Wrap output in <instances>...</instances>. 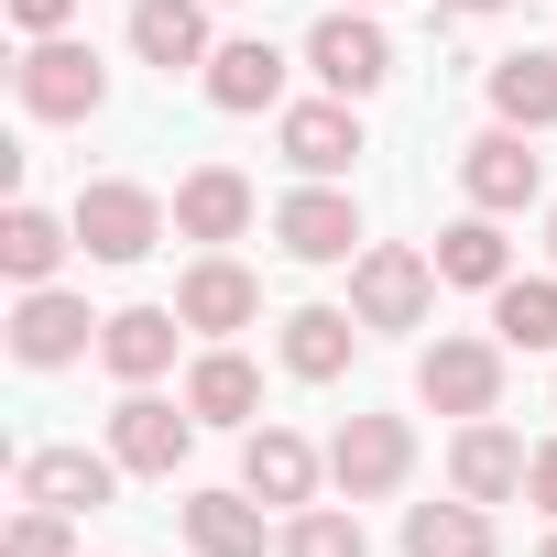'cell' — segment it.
Returning a JSON list of instances; mask_svg holds the SVG:
<instances>
[{
	"label": "cell",
	"instance_id": "6da1fadb",
	"mask_svg": "<svg viewBox=\"0 0 557 557\" xmlns=\"http://www.w3.org/2000/svg\"><path fill=\"white\" fill-rule=\"evenodd\" d=\"M437 307V251H405V240H372L350 262V318L361 329H426Z\"/></svg>",
	"mask_w": 557,
	"mask_h": 557
},
{
	"label": "cell",
	"instance_id": "7a4b0ae2",
	"mask_svg": "<svg viewBox=\"0 0 557 557\" xmlns=\"http://www.w3.org/2000/svg\"><path fill=\"white\" fill-rule=\"evenodd\" d=\"M12 88H23V110H34V121H99L110 66H99L88 45H66V34H34V55L12 66Z\"/></svg>",
	"mask_w": 557,
	"mask_h": 557
},
{
	"label": "cell",
	"instance_id": "3957f363",
	"mask_svg": "<svg viewBox=\"0 0 557 557\" xmlns=\"http://www.w3.org/2000/svg\"><path fill=\"white\" fill-rule=\"evenodd\" d=\"M153 240H164V197H153V186H132V175L77 186V251H88V262H143Z\"/></svg>",
	"mask_w": 557,
	"mask_h": 557
},
{
	"label": "cell",
	"instance_id": "277c9868",
	"mask_svg": "<svg viewBox=\"0 0 557 557\" xmlns=\"http://www.w3.org/2000/svg\"><path fill=\"white\" fill-rule=\"evenodd\" d=\"M405 470H416V426H405V416H339V437H329V481H339L350 503L405 492Z\"/></svg>",
	"mask_w": 557,
	"mask_h": 557
},
{
	"label": "cell",
	"instance_id": "5b68a950",
	"mask_svg": "<svg viewBox=\"0 0 557 557\" xmlns=\"http://www.w3.org/2000/svg\"><path fill=\"white\" fill-rule=\"evenodd\" d=\"M197 448V405H164V394H121V416H110V459L132 470V481H175V459Z\"/></svg>",
	"mask_w": 557,
	"mask_h": 557
},
{
	"label": "cell",
	"instance_id": "8992f818",
	"mask_svg": "<svg viewBox=\"0 0 557 557\" xmlns=\"http://www.w3.org/2000/svg\"><path fill=\"white\" fill-rule=\"evenodd\" d=\"M307 66H318V88H329V99H372V88L394 77V45H383V23H372V12H350V0H339V12L307 34Z\"/></svg>",
	"mask_w": 557,
	"mask_h": 557
},
{
	"label": "cell",
	"instance_id": "52a82bcc",
	"mask_svg": "<svg viewBox=\"0 0 557 557\" xmlns=\"http://www.w3.org/2000/svg\"><path fill=\"white\" fill-rule=\"evenodd\" d=\"M273 240H285L296 262H361V251H372V240H361V208H350L329 175H307L285 208H273Z\"/></svg>",
	"mask_w": 557,
	"mask_h": 557
},
{
	"label": "cell",
	"instance_id": "ba28073f",
	"mask_svg": "<svg viewBox=\"0 0 557 557\" xmlns=\"http://www.w3.org/2000/svg\"><path fill=\"white\" fill-rule=\"evenodd\" d=\"M416 394L437 405V416H492L503 405V339H437L426 361H416Z\"/></svg>",
	"mask_w": 557,
	"mask_h": 557
},
{
	"label": "cell",
	"instance_id": "9c48e42d",
	"mask_svg": "<svg viewBox=\"0 0 557 557\" xmlns=\"http://www.w3.org/2000/svg\"><path fill=\"white\" fill-rule=\"evenodd\" d=\"M88 296H55V285H23V307H12V361L23 372H66L77 350H88Z\"/></svg>",
	"mask_w": 557,
	"mask_h": 557
},
{
	"label": "cell",
	"instance_id": "30bf717a",
	"mask_svg": "<svg viewBox=\"0 0 557 557\" xmlns=\"http://www.w3.org/2000/svg\"><path fill=\"white\" fill-rule=\"evenodd\" d=\"M175 318H186V329H208V339H230V329H251V318H262V285H251L230 251H208V262H186Z\"/></svg>",
	"mask_w": 557,
	"mask_h": 557
},
{
	"label": "cell",
	"instance_id": "8fae6325",
	"mask_svg": "<svg viewBox=\"0 0 557 557\" xmlns=\"http://www.w3.org/2000/svg\"><path fill=\"white\" fill-rule=\"evenodd\" d=\"M524 459H535V448H524L513 426L470 416V426H459V448H448V481H459L470 503H513V492H524Z\"/></svg>",
	"mask_w": 557,
	"mask_h": 557
},
{
	"label": "cell",
	"instance_id": "7c38bea8",
	"mask_svg": "<svg viewBox=\"0 0 557 557\" xmlns=\"http://www.w3.org/2000/svg\"><path fill=\"white\" fill-rule=\"evenodd\" d=\"M121 492V459H88V448H34L23 459V503H45V513H99Z\"/></svg>",
	"mask_w": 557,
	"mask_h": 557
},
{
	"label": "cell",
	"instance_id": "4fadbf2b",
	"mask_svg": "<svg viewBox=\"0 0 557 557\" xmlns=\"http://www.w3.org/2000/svg\"><path fill=\"white\" fill-rule=\"evenodd\" d=\"M285 164H296V175H350V164H361V110H350V99L285 110Z\"/></svg>",
	"mask_w": 557,
	"mask_h": 557
},
{
	"label": "cell",
	"instance_id": "5bb4252c",
	"mask_svg": "<svg viewBox=\"0 0 557 557\" xmlns=\"http://www.w3.org/2000/svg\"><path fill=\"white\" fill-rule=\"evenodd\" d=\"M459 186H470V208H492V219H503V208H524V197H535L546 175H535V153H524V132L503 121V132H481V143L459 153Z\"/></svg>",
	"mask_w": 557,
	"mask_h": 557
},
{
	"label": "cell",
	"instance_id": "9a60e30c",
	"mask_svg": "<svg viewBox=\"0 0 557 557\" xmlns=\"http://www.w3.org/2000/svg\"><path fill=\"white\" fill-rule=\"evenodd\" d=\"M132 55L143 66H208L219 45H208V0H132Z\"/></svg>",
	"mask_w": 557,
	"mask_h": 557
},
{
	"label": "cell",
	"instance_id": "2e32d148",
	"mask_svg": "<svg viewBox=\"0 0 557 557\" xmlns=\"http://www.w3.org/2000/svg\"><path fill=\"white\" fill-rule=\"evenodd\" d=\"M175 230H186V240H240V230H251V175H240V164H197V175L175 186Z\"/></svg>",
	"mask_w": 557,
	"mask_h": 557
},
{
	"label": "cell",
	"instance_id": "e0dca14e",
	"mask_svg": "<svg viewBox=\"0 0 557 557\" xmlns=\"http://www.w3.org/2000/svg\"><path fill=\"white\" fill-rule=\"evenodd\" d=\"M318 470H329V459H318L296 426H251V448H240V492H262V503H307Z\"/></svg>",
	"mask_w": 557,
	"mask_h": 557
},
{
	"label": "cell",
	"instance_id": "ac0fdd59",
	"mask_svg": "<svg viewBox=\"0 0 557 557\" xmlns=\"http://www.w3.org/2000/svg\"><path fill=\"white\" fill-rule=\"evenodd\" d=\"M208 110H273V99H285V55H273L262 34H240V45H219L208 66Z\"/></svg>",
	"mask_w": 557,
	"mask_h": 557
},
{
	"label": "cell",
	"instance_id": "d6986e66",
	"mask_svg": "<svg viewBox=\"0 0 557 557\" xmlns=\"http://www.w3.org/2000/svg\"><path fill=\"white\" fill-rule=\"evenodd\" d=\"M175 307H121V318H99V361L121 372V383H153L164 361H175Z\"/></svg>",
	"mask_w": 557,
	"mask_h": 557
},
{
	"label": "cell",
	"instance_id": "ffe728a7",
	"mask_svg": "<svg viewBox=\"0 0 557 557\" xmlns=\"http://www.w3.org/2000/svg\"><path fill=\"white\" fill-rule=\"evenodd\" d=\"M350 350H361V318H350V307H296V318H285V372H296V383H339Z\"/></svg>",
	"mask_w": 557,
	"mask_h": 557
},
{
	"label": "cell",
	"instance_id": "44dd1931",
	"mask_svg": "<svg viewBox=\"0 0 557 557\" xmlns=\"http://www.w3.org/2000/svg\"><path fill=\"white\" fill-rule=\"evenodd\" d=\"M437 285H470V296L513 285V251H503L492 208H470V219H448V230H437Z\"/></svg>",
	"mask_w": 557,
	"mask_h": 557
},
{
	"label": "cell",
	"instance_id": "7402d4cb",
	"mask_svg": "<svg viewBox=\"0 0 557 557\" xmlns=\"http://www.w3.org/2000/svg\"><path fill=\"white\" fill-rule=\"evenodd\" d=\"M492 110H503L513 132H557V45L503 55V66H492Z\"/></svg>",
	"mask_w": 557,
	"mask_h": 557
},
{
	"label": "cell",
	"instance_id": "603a6c76",
	"mask_svg": "<svg viewBox=\"0 0 557 557\" xmlns=\"http://www.w3.org/2000/svg\"><path fill=\"white\" fill-rule=\"evenodd\" d=\"M186 546L197 557H262V492H197L186 503Z\"/></svg>",
	"mask_w": 557,
	"mask_h": 557
},
{
	"label": "cell",
	"instance_id": "cb8c5ba5",
	"mask_svg": "<svg viewBox=\"0 0 557 557\" xmlns=\"http://www.w3.org/2000/svg\"><path fill=\"white\" fill-rule=\"evenodd\" d=\"M405 557H492V503H416L405 513Z\"/></svg>",
	"mask_w": 557,
	"mask_h": 557
},
{
	"label": "cell",
	"instance_id": "d4e9b609",
	"mask_svg": "<svg viewBox=\"0 0 557 557\" xmlns=\"http://www.w3.org/2000/svg\"><path fill=\"white\" fill-rule=\"evenodd\" d=\"M66 251H77V219H45V208H12V219H0V273H12V285H55Z\"/></svg>",
	"mask_w": 557,
	"mask_h": 557
},
{
	"label": "cell",
	"instance_id": "484cf974",
	"mask_svg": "<svg viewBox=\"0 0 557 557\" xmlns=\"http://www.w3.org/2000/svg\"><path fill=\"white\" fill-rule=\"evenodd\" d=\"M492 339L503 350H557V273H513V285H492Z\"/></svg>",
	"mask_w": 557,
	"mask_h": 557
},
{
	"label": "cell",
	"instance_id": "4316f807",
	"mask_svg": "<svg viewBox=\"0 0 557 557\" xmlns=\"http://www.w3.org/2000/svg\"><path fill=\"white\" fill-rule=\"evenodd\" d=\"M186 405H197V426H251V405H262V372H251L240 350H208V361L186 372Z\"/></svg>",
	"mask_w": 557,
	"mask_h": 557
},
{
	"label": "cell",
	"instance_id": "83f0119b",
	"mask_svg": "<svg viewBox=\"0 0 557 557\" xmlns=\"http://www.w3.org/2000/svg\"><path fill=\"white\" fill-rule=\"evenodd\" d=\"M285 557H361V513H339V503H307L285 535H273Z\"/></svg>",
	"mask_w": 557,
	"mask_h": 557
},
{
	"label": "cell",
	"instance_id": "f1b7e54d",
	"mask_svg": "<svg viewBox=\"0 0 557 557\" xmlns=\"http://www.w3.org/2000/svg\"><path fill=\"white\" fill-rule=\"evenodd\" d=\"M66 524H77V513L23 503V513H12V535H0V557H77V546H66Z\"/></svg>",
	"mask_w": 557,
	"mask_h": 557
},
{
	"label": "cell",
	"instance_id": "f546056e",
	"mask_svg": "<svg viewBox=\"0 0 557 557\" xmlns=\"http://www.w3.org/2000/svg\"><path fill=\"white\" fill-rule=\"evenodd\" d=\"M12 23H23V34H66V23H77V0H12Z\"/></svg>",
	"mask_w": 557,
	"mask_h": 557
},
{
	"label": "cell",
	"instance_id": "4dcf8cb0",
	"mask_svg": "<svg viewBox=\"0 0 557 557\" xmlns=\"http://www.w3.org/2000/svg\"><path fill=\"white\" fill-rule=\"evenodd\" d=\"M524 503H546V513H557V437L524 459Z\"/></svg>",
	"mask_w": 557,
	"mask_h": 557
},
{
	"label": "cell",
	"instance_id": "1f68e13d",
	"mask_svg": "<svg viewBox=\"0 0 557 557\" xmlns=\"http://www.w3.org/2000/svg\"><path fill=\"white\" fill-rule=\"evenodd\" d=\"M437 12H470V23H481V12H503V0H437Z\"/></svg>",
	"mask_w": 557,
	"mask_h": 557
},
{
	"label": "cell",
	"instance_id": "d6a6232c",
	"mask_svg": "<svg viewBox=\"0 0 557 557\" xmlns=\"http://www.w3.org/2000/svg\"><path fill=\"white\" fill-rule=\"evenodd\" d=\"M350 12H383V0H350Z\"/></svg>",
	"mask_w": 557,
	"mask_h": 557
},
{
	"label": "cell",
	"instance_id": "836d02e7",
	"mask_svg": "<svg viewBox=\"0 0 557 557\" xmlns=\"http://www.w3.org/2000/svg\"><path fill=\"white\" fill-rule=\"evenodd\" d=\"M546 557H557V535H546Z\"/></svg>",
	"mask_w": 557,
	"mask_h": 557
},
{
	"label": "cell",
	"instance_id": "e575fe53",
	"mask_svg": "<svg viewBox=\"0 0 557 557\" xmlns=\"http://www.w3.org/2000/svg\"><path fill=\"white\" fill-rule=\"evenodd\" d=\"M546 240H557V219H546Z\"/></svg>",
	"mask_w": 557,
	"mask_h": 557
}]
</instances>
